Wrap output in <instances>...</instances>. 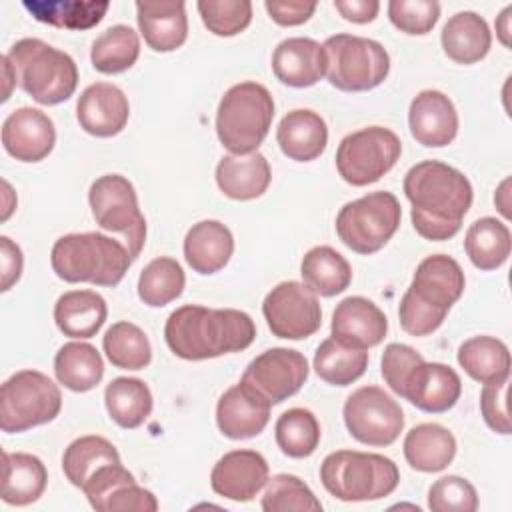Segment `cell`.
Segmentation results:
<instances>
[{
  "instance_id": "1",
  "label": "cell",
  "mask_w": 512,
  "mask_h": 512,
  "mask_svg": "<svg viewBox=\"0 0 512 512\" xmlns=\"http://www.w3.org/2000/svg\"><path fill=\"white\" fill-rule=\"evenodd\" d=\"M404 194L412 204L414 230L426 240H448L462 228V218L472 206V184L456 168L422 160L404 176Z\"/></svg>"
},
{
  "instance_id": "2",
  "label": "cell",
  "mask_w": 512,
  "mask_h": 512,
  "mask_svg": "<svg viewBox=\"0 0 512 512\" xmlns=\"http://www.w3.org/2000/svg\"><path fill=\"white\" fill-rule=\"evenodd\" d=\"M256 338L250 314L234 308L186 304L176 308L164 326V340L182 360H208L246 350Z\"/></svg>"
},
{
  "instance_id": "3",
  "label": "cell",
  "mask_w": 512,
  "mask_h": 512,
  "mask_svg": "<svg viewBox=\"0 0 512 512\" xmlns=\"http://www.w3.org/2000/svg\"><path fill=\"white\" fill-rule=\"evenodd\" d=\"M126 244L100 232H74L60 236L50 252L56 276L70 284L118 286L132 264Z\"/></svg>"
},
{
  "instance_id": "4",
  "label": "cell",
  "mask_w": 512,
  "mask_h": 512,
  "mask_svg": "<svg viewBox=\"0 0 512 512\" xmlns=\"http://www.w3.org/2000/svg\"><path fill=\"white\" fill-rule=\"evenodd\" d=\"M4 56L16 74L18 86L42 106L68 100L78 86L74 58L40 38H22Z\"/></svg>"
},
{
  "instance_id": "5",
  "label": "cell",
  "mask_w": 512,
  "mask_h": 512,
  "mask_svg": "<svg viewBox=\"0 0 512 512\" xmlns=\"http://www.w3.org/2000/svg\"><path fill=\"white\" fill-rule=\"evenodd\" d=\"M320 480L326 492L342 502H368L390 496L400 482V472L388 456L336 450L322 460Z\"/></svg>"
},
{
  "instance_id": "6",
  "label": "cell",
  "mask_w": 512,
  "mask_h": 512,
  "mask_svg": "<svg viewBox=\"0 0 512 512\" xmlns=\"http://www.w3.org/2000/svg\"><path fill=\"white\" fill-rule=\"evenodd\" d=\"M272 118L274 100L266 86L250 80L234 84L218 104V140L230 154H252L268 136Z\"/></svg>"
},
{
  "instance_id": "7",
  "label": "cell",
  "mask_w": 512,
  "mask_h": 512,
  "mask_svg": "<svg viewBox=\"0 0 512 512\" xmlns=\"http://www.w3.org/2000/svg\"><path fill=\"white\" fill-rule=\"evenodd\" d=\"M326 78L342 92H364L380 86L390 72L386 48L364 36L334 34L322 44Z\"/></svg>"
},
{
  "instance_id": "8",
  "label": "cell",
  "mask_w": 512,
  "mask_h": 512,
  "mask_svg": "<svg viewBox=\"0 0 512 512\" xmlns=\"http://www.w3.org/2000/svg\"><path fill=\"white\" fill-rule=\"evenodd\" d=\"M402 208L392 192H370L344 204L336 216V234L344 246L358 254L382 250L396 234Z\"/></svg>"
},
{
  "instance_id": "9",
  "label": "cell",
  "mask_w": 512,
  "mask_h": 512,
  "mask_svg": "<svg viewBox=\"0 0 512 512\" xmlns=\"http://www.w3.org/2000/svg\"><path fill=\"white\" fill-rule=\"evenodd\" d=\"M62 410V394L46 374L20 370L0 388V428L8 434L26 432L52 422Z\"/></svg>"
},
{
  "instance_id": "10",
  "label": "cell",
  "mask_w": 512,
  "mask_h": 512,
  "mask_svg": "<svg viewBox=\"0 0 512 512\" xmlns=\"http://www.w3.org/2000/svg\"><path fill=\"white\" fill-rule=\"evenodd\" d=\"M88 202L96 224L116 234L136 260L146 242V218L132 182L120 174H104L92 182Z\"/></svg>"
},
{
  "instance_id": "11",
  "label": "cell",
  "mask_w": 512,
  "mask_h": 512,
  "mask_svg": "<svg viewBox=\"0 0 512 512\" xmlns=\"http://www.w3.org/2000/svg\"><path fill=\"white\" fill-rule=\"evenodd\" d=\"M402 142L384 126H368L344 136L336 150V170L352 186L378 182L400 160Z\"/></svg>"
},
{
  "instance_id": "12",
  "label": "cell",
  "mask_w": 512,
  "mask_h": 512,
  "mask_svg": "<svg viewBox=\"0 0 512 512\" xmlns=\"http://www.w3.org/2000/svg\"><path fill=\"white\" fill-rule=\"evenodd\" d=\"M344 424L350 436L368 446H390L404 430L400 404L378 386H362L344 402Z\"/></svg>"
},
{
  "instance_id": "13",
  "label": "cell",
  "mask_w": 512,
  "mask_h": 512,
  "mask_svg": "<svg viewBox=\"0 0 512 512\" xmlns=\"http://www.w3.org/2000/svg\"><path fill=\"white\" fill-rule=\"evenodd\" d=\"M262 314L270 332L284 340H302L312 336L322 324L318 296L296 280L276 284L262 302Z\"/></svg>"
},
{
  "instance_id": "14",
  "label": "cell",
  "mask_w": 512,
  "mask_h": 512,
  "mask_svg": "<svg viewBox=\"0 0 512 512\" xmlns=\"http://www.w3.org/2000/svg\"><path fill=\"white\" fill-rule=\"evenodd\" d=\"M308 360L292 348H270L250 360L242 380L252 384L272 404L294 396L308 378Z\"/></svg>"
},
{
  "instance_id": "15",
  "label": "cell",
  "mask_w": 512,
  "mask_h": 512,
  "mask_svg": "<svg viewBox=\"0 0 512 512\" xmlns=\"http://www.w3.org/2000/svg\"><path fill=\"white\" fill-rule=\"evenodd\" d=\"M272 402L252 384L240 380L230 386L216 404L218 430L230 440L258 436L270 420Z\"/></svg>"
},
{
  "instance_id": "16",
  "label": "cell",
  "mask_w": 512,
  "mask_h": 512,
  "mask_svg": "<svg viewBox=\"0 0 512 512\" xmlns=\"http://www.w3.org/2000/svg\"><path fill=\"white\" fill-rule=\"evenodd\" d=\"M56 144V128L48 114L22 106L10 112L2 124V146L20 162L44 160Z\"/></svg>"
},
{
  "instance_id": "17",
  "label": "cell",
  "mask_w": 512,
  "mask_h": 512,
  "mask_svg": "<svg viewBox=\"0 0 512 512\" xmlns=\"http://www.w3.org/2000/svg\"><path fill=\"white\" fill-rule=\"evenodd\" d=\"M268 482V462L256 450L226 452L210 472L212 490L234 502L252 500Z\"/></svg>"
},
{
  "instance_id": "18",
  "label": "cell",
  "mask_w": 512,
  "mask_h": 512,
  "mask_svg": "<svg viewBox=\"0 0 512 512\" xmlns=\"http://www.w3.org/2000/svg\"><path fill=\"white\" fill-rule=\"evenodd\" d=\"M462 394L458 372L442 362H420L412 368L404 382L402 398L422 412H448Z\"/></svg>"
},
{
  "instance_id": "19",
  "label": "cell",
  "mask_w": 512,
  "mask_h": 512,
  "mask_svg": "<svg viewBox=\"0 0 512 512\" xmlns=\"http://www.w3.org/2000/svg\"><path fill=\"white\" fill-rule=\"evenodd\" d=\"M130 116L126 94L110 84H90L76 102V120L80 128L96 138H110L124 130Z\"/></svg>"
},
{
  "instance_id": "20",
  "label": "cell",
  "mask_w": 512,
  "mask_h": 512,
  "mask_svg": "<svg viewBox=\"0 0 512 512\" xmlns=\"http://www.w3.org/2000/svg\"><path fill=\"white\" fill-rule=\"evenodd\" d=\"M412 138L426 148L448 146L458 134V112L440 90L418 92L408 108Z\"/></svg>"
},
{
  "instance_id": "21",
  "label": "cell",
  "mask_w": 512,
  "mask_h": 512,
  "mask_svg": "<svg viewBox=\"0 0 512 512\" xmlns=\"http://www.w3.org/2000/svg\"><path fill=\"white\" fill-rule=\"evenodd\" d=\"M330 330L332 338L338 342L368 350L384 340L388 332V320L372 300L364 296H348L336 304Z\"/></svg>"
},
{
  "instance_id": "22",
  "label": "cell",
  "mask_w": 512,
  "mask_h": 512,
  "mask_svg": "<svg viewBox=\"0 0 512 512\" xmlns=\"http://www.w3.org/2000/svg\"><path fill=\"white\" fill-rule=\"evenodd\" d=\"M272 72L286 86H314L326 76V54L322 44L304 36L282 40L272 52Z\"/></svg>"
},
{
  "instance_id": "23",
  "label": "cell",
  "mask_w": 512,
  "mask_h": 512,
  "mask_svg": "<svg viewBox=\"0 0 512 512\" xmlns=\"http://www.w3.org/2000/svg\"><path fill=\"white\" fill-rule=\"evenodd\" d=\"M466 280L460 264L448 254L426 256L414 270L408 286L424 302L450 310L464 292Z\"/></svg>"
},
{
  "instance_id": "24",
  "label": "cell",
  "mask_w": 512,
  "mask_h": 512,
  "mask_svg": "<svg viewBox=\"0 0 512 512\" xmlns=\"http://www.w3.org/2000/svg\"><path fill=\"white\" fill-rule=\"evenodd\" d=\"M136 20L144 42L154 52L178 50L188 38V16L182 0L136 2Z\"/></svg>"
},
{
  "instance_id": "25",
  "label": "cell",
  "mask_w": 512,
  "mask_h": 512,
  "mask_svg": "<svg viewBox=\"0 0 512 512\" xmlns=\"http://www.w3.org/2000/svg\"><path fill=\"white\" fill-rule=\"evenodd\" d=\"M272 180L270 164L258 150L252 154H226L216 166V184L232 200L260 198Z\"/></svg>"
},
{
  "instance_id": "26",
  "label": "cell",
  "mask_w": 512,
  "mask_h": 512,
  "mask_svg": "<svg viewBox=\"0 0 512 512\" xmlns=\"http://www.w3.org/2000/svg\"><path fill=\"white\" fill-rule=\"evenodd\" d=\"M276 142L284 156L296 162L316 160L328 144L324 118L308 108L290 110L276 128Z\"/></svg>"
},
{
  "instance_id": "27",
  "label": "cell",
  "mask_w": 512,
  "mask_h": 512,
  "mask_svg": "<svg viewBox=\"0 0 512 512\" xmlns=\"http://www.w3.org/2000/svg\"><path fill=\"white\" fill-rule=\"evenodd\" d=\"M234 252V236L218 220H200L192 224L184 238V258L198 274H216Z\"/></svg>"
},
{
  "instance_id": "28",
  "label": "cell",
  "mask_w": 512,
  "mask_h": 512,
  "mask_svg": "<svg viewBox=\"0 0 512 512\" xmlns=\"http://www.w3.org/2000/svg\"><path fill=\"white\" fill-rule=\"evenodd\" d=\"M108 318L106 300L94 290L64 292L54 304V322L64 336L84 340L100 332Z\"/></svg>"
},
{
  "instance_id": "29",
  "label": "cell",
  "mask_w": 512,
  "mask_h": 512,
  "mask_svg": "<svg viewBox=\"0 0 512 512\" xmlns=\"http://www.w3.org/2000/svg\"><path fill=\"white\" fill-rule=\"evenodd\" d=\"M440 42L444 54L456 64H476L490 52L492 32L482 16L464 10L448 18Z\"/></svg>"
},
{
  "instance_id": "30",
  "label": "cell",
  "mask_w": 512,
  "mask_h": 512,
  "mask_svg": "<svg viewBox=\"0 0 512 512\" xmlns=\"http://www.w3.org/2000/svg\"><path fill=\"white\" fill-rule=\"evenodd\" d=\"M48 484L44 462L26 452L2 454V488L0 496L10 506H28L36 502Z\"/></svg>"
},
{
  "instance_id": "31",
  "label": "cell",
  "mask_w": 512,
  "mask_h": 512,
  "mask_svg": "<svg viewBox=\"0 0 512 512\" xmlns=\"http://www.w3.org/2000/svg\"><path fill=\"white\" fill-rule=\"evenodd\" d=\"M456 456L454 434L434 422L414 426L404 438V458L418 472H440Z\"/></svg>"
},
{
  "instance_id": "32",
  "label": "cell",
  "mask_w": 512,
  "mask_h": 512,
  "mask_svg": "<svg viewBox=\"0 0 512 512\" xmlns=\"http://www.w3.org/2000/svg\"><path fill=\"white\" fill-rule=\"evenodd\" d=\"M458 364L464 372L480 382H502L510 378V350L494 336H474L460 344Z\"/></svg>"
},
{
  "instance_id": "33",
  "label": "cell",
  "mask_w": 512,
  "mask_h": 512,
  "mask_svg": "<svg viewBox=\"0 0 512 512\" xmlns=\"http://www.w3.org/2000/svg\"><path fill=\"white\" fill-rule=\"evenodd\" d=\"M300 274L304 284L316 296L326 298L344 292L352 282V268L348 260L330 246L310 248L300 262Z\"/></svg>"
},
{
  "instance_id": "34",
  "label": "cell",
  "mask_w": 512,
  "mask_h": 512,
  "mask_svg": "<svg viewBox=\"0 0 512 512\" xmlns=\"http://www.w3.org/2000/svg\"><path fill=\"white\" fill-rule=\"evenodd\" d=\"M464 250L478 270H496L510 256L512 234L498 218L484 216L466 230Z\"/></svg>"
},
{
  "instance_id": "35",
  "label": "cell",
  "mask_w": 512,
  "mask_h": 512,
  "mask_svg": "<svg viewBox=\"0 0 512 512\" xmlns=\"http://www.w3.org/2000/svg\"><path fill=\"white\" fill-rule=\"evenodd\" d=\"M54 374L64 388L72 392H88L100 384L104 362L92 344L68 342L54 356Z\"/></svg>"
},
{
  "instance_id": "36",
  "label": "cell",
  "mask_w": 512,
  "mask_h": 512,
  "mask_svg": "<svg viewBox=\"0 0 512 512\" xmlns=\"http://www.w3.org/2000/svg\"><path fill=\"white\" fill-rule=\"evenodd\" d=\"M104 404L110 418L126 430L142 426L152 412V392L140 378H114L104 390Z\"/></svg>"
},
{
  "instance_id": "37",
  "label": "cell",
  "mask_w": 512,
  "mask_h": 512,
  "mask_svg": "<svg viewBox=\"0 0 512 512\" xmlns=\"http://www.w3.org/2000/svg\"><path fill=\"white\" fill-rule=\"evenodd\" d=\"M22 6L32 14L34 20L66 28V30H88L96 26L110 2H82V0H24Z\"/></svg>"
},
{
  "instance_id": "38",
  "label": "cell",
  "mask_w": 512,
  "mask_h": 512,
  "mask_svg": "<svg viewBox=\"0 0 512 512\" xmlns=\"http://www.w3.org/2000/svg\"><path fill=\"white\" fill-rule=\"evenodd\" d=\"M116 462H122L116 446L96 434L72 440L62 454V470L70 484L80 490L96 470Z\"/></svg>"
},
{
  "instance_id": "39",
  "label": "cell",
  "mask_w": 512,
  "mask_h": 512,
  "mask_svg": "<svg viewBox=\"0 0 512 512\" xmlns=\"http://www.w3.org/2000/svg\"><path fill=\"white\" fill-rule=\"evenodd\" d=\"M368 368V352L346 346L336 338L320 342L314 354V370L318 378L332 386H348L356 382Z\"/></svg>"
},
{
  "instance_id": "40",
  "label": "cell",
  "mask_w": 512,
  "mask_h": 512,
  "mask_svg": "<svg viewBox=\"0 0 512 512\" xmlns=\"http://www.w3.org/2000/svg\"><path fill=\"white\" fill-rule=\"evenodd\" d=\"M138 56H140V38L126 24H116L104 30L92 42V50H90L92 66L102 74L126 72L136 64Z\"/></svg>"
},
{
  "instance_id": "41",
  "label": "cell",
  "mask_w": 512,
  "mask_h": 512,
  "mask_svg": "<svg viewBox=\"0 0 512 512\" xmlns=\"http://www.w3.org/2000/svg\"><path fill=\"white\" fill-rule=\"evenodd\" d=\"M102 348L112 366L120 370H142L152 360V346L144 330L132 322L112 324L104 338Z\"/></svg>"
},
{
  "instance_id": "42",
  "label": "cell",
  "mask_w": 512,
  "mask_h": 512,
  "mask_svg": "<svg viewBox=\"0 0 512 512\" xmlns=\"http://www.w3.org/2000/svg\"><path fill=\"white\" fill-rule=\"evenodd\" d=\"M186 286V276L178 260L160 256L150 260L138 278V298L152 308L174 302Z\"/></svg>"
},
{
  "instance_id": "43",
  "label": "cell",
  "mask_w": 512,
  "mask_h": 512,
  "mask_svg": "<svg viewBox=\"0 0 512 512\" xmlns=\"http://www.w3.org/2000/svg\"><path fill=\"white\" fill-rule=\"evenodd\" d=\"M276 444L290 458H308L320 444V422L308 408L282 412L274 426Z\"/></svg>"
},
{
  "instance_id": "44",
  "label": "cell",
  "mask_w": 512,
  "mask_h": 512,
  "mask_svg": "<svg viewBox=\"0 0 512 512\" xmlns=\"http://www.w3.org/2000/svg\"><path fill=\"white\" fill-rule=\"evenodd\" d=\"M264 512H318L322 510L320 500L314 492L294 474H276L268 478L262 496Z\"/></svg>"
},
{
  "instance_id": "45",
  "label": "cell",
  "mask_w": 512,
  "mask_h": 512,
  "mask_svg": "<svg viewBox=\"0 0 512 512\" xmlns=\"http://www.w3.org/2000/svg\"><path fill=\"white\" fill-rule=\"evenodd\" d=\"M196 8L208 32L216 36H236L252 22V2L248 0H198Z\"/></svg>"
},
{
  "instance_id": "46",
  "label": "cell",
  "mask_w": 512,
  "mask_h": 512,
  "mask_svg": "<svg viewBox=\"0 0 512 512\" xmlns=\"http://www.w3.org/2000/svg\"><path fill=\"white\" fill-rule=\"evenodd\" d=\"M90 506L98 512H128V510L154 512V510H158V500L150 490L138 486L132 474H128L122 480H118L116 484H112Z\"/></svg>"
},
{
  "instance_id": "47",
  "label": "cell",
  "mask_w": 512,
  "mask_h": 512,
  "mask_svg": "<svg viewBox=\"0 0 512 512\" xmlns=\"http://www.w3.org/2000/svg\"><path fill=\"white\" fill-rule=\"evenodd\" d=\"M432 512H474L478 508L476 488L462 476H442L428 490Z\"/></svg>"
},
{
  "instance_id": "48",
  "label": "cell",
  "mask_w": 512,
  "mask_h": 512,
  "mask_svg": "<svg viewBox=\"0 0 512 512\" xmlns=\"http://www.w3.org/2000/svg\"><path fill=\"white\" fill-rule=\"evenodd\" d=\"M388 18L400 32L422 36L436 26L440 4L436 0H390Z\"/></svg>"
},
{
  "instance_id": "49",
  "label": "cell",
  "mask_w": 512,
  "mask_h": 512,
  "mask_svg": "<svg viewBox=\"0 0 512 512\" xmlns=\"http://www.w3.org/2000/svg\"><path fill=\"white\" fill-rule=\"evenodd\" d=\"M446 314L448 310L424 302L410 288L404 292L398 306L400 326L412 336H428L436 332L442 326Z\"/></svg>"
},
{
  "instance_id": "50",
  "label": "cell",
  "mask_w": 512,
  "mask_h": 512,
  "mask_svg": "<svg viewBox=\"0 0 512 512\" xmlns=\"http://www.w3.org/2000/svg\"><path fill=\"white\" fill-rule=\"evenodd\" d=\"M420 362H424V358L412 346H406V344H400V342H392L382 352V362H380L382 378H384V382L388 384V388L394 394L402 396L404 382H406L408 374Z\"/></svg>"
},
{
  "instance_id": "51",
  "label": "cell",
  "mask_w": 512,
  "mask_h": 512,
  "mask_svg": "<svg viewBox=\"0 0 512 512\" xmlns=\"http://www.w3.org/2000/svg\"><path fill=\"white\" fill-rule=\"evenodd\" d=\"M508 380L490 382L482 386L480 392V412L490 430L498 434H510V416H508Z\"/></svg>"
},
{
  "instance_id": "52",
  "label": "cell",
  "mask_w": 512,
  "mask_h": 512,
  "mask_svg": "<svg viewBox=\"0 0 512 512\" xmlns=\"http://www.w3.org/2000/svg\"><path fill=\"white\" fill-rule=\"evenodd\" d=\"M266 12L278 26H300L310 20L316 10V2L304 0H266Z\"/></svg>"
},
{
  "instance_id": "53",
  "label": "cell",
  "mask_w": 512,
  "mask_h": 512,
  "mask_svg": "<svg viewBox=\"0 0 512 512\" xmlns=\"http://www.w3.org/2000/svg\"><path fill=\"white\" fill-rule=\"evenodd\" d=\"M24 258L22 250L16 242H12L8 236H0V274H2V284L0 290L8 292L22 274Z\"/></svg>"
},
{
  "instance_id": "54",
  "label": "cell",
  "mask_w": 512,
  "mask_h": 512,
  "mask_svg": "<svg viewBox=\"0 0 512 512\" xmlns=\"http://www.w3.org/2000/svg\"><path fill=\"white\" fill-rule=\"evenodd\" d=\"M340 16L354 24H368L378 16L380 2L376 0H334Z\"/></svg>"
},
{
  "instance_id": "55",
  "label": "cell",
  "mask_w": 512,
  "mask_h": 512,
  "mask_svg": "<svg viewBox=\"0 0 512 512\" xmlns=\"http://www.w3.org/2000/svg\"><path fill=\"white\" fill-rule=\"evenodd\" d=\"M508 188H510V178L502 180V184L498 186V190L494 194V204H496V208L500 210V214L504 218H510V200H508L510 192H508Z\"/></svg>"
},
{
  "instance_id": "56",
  "label": "cell",
  "mask_w": 512,
  "mask_h": 512,
  "mask_svg": "<svg viewBox=\"0 0 512 512\" xmlns=\"http://www.w3.org/2000/svg\"><path fill=\"white\" fill-rule=\"evenodd\" d=\"M510 14H512V6H506L498 20H496V34L500 38V42L508 48L510 46Z\"/></svg>"
},
{
  "instance_id": "57",
  "label": "cell",
  "mask_w": 512,
  "mask_h": 512,
  "mask_svg": "<svg viewBox=\"0 0 512 512\" xmlns=\"http://www.w3.org/2000/svg\"><path fill=\"white\" fill-rule=\"evenodd\" d=\"M2 76H4V92H2V102H6V100L10 98V94H12V88H14V84H18V80H16V74H14V70H12V66H10V62H8V58H6V56H2Z\"/></svg>"
},
{
  "instance_id": "58",
  "label": "cell",
  "mask_w": 512,
  "mask_h": 512,
  "mask_svg": "<svg viewBox=\"0 0 512 512\" xmlns=\"http://www.w3.org/2000/svg\"><path fill=\"white\" fill-rule=\"evenodd\" d=\"M2 186H4V196H6V198L12 196V188H10V184H8L6 180L2 182ZM12 210H14V206H12V204H6V206H4V212H2V220H8V216H10Z\"/></svg>"
}]
</instances>
